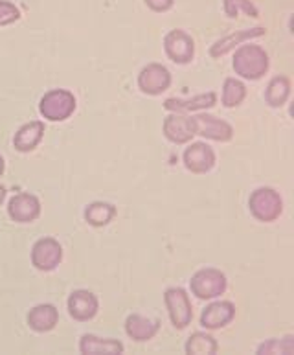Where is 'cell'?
I'll return each instance as SVG.
<instances>
[{"mask_svg":"<svg viewBox=\"0 0 294 355\" xmlns=\"http://www.w3.org/2000/svg\"><path fill=\"white\" fill-rule=\"evenodd\" d=\"M189 287L200 300H211L226 291V276L217 269H200L191 276Z\"/></svg>","mask_w":294,"mask_h":355,"instance_id":"obj_4","label":"cell"},{"mask_svg":"<svg viewBox=\"0 0 294 355\" xmlns=\"http://www.w3.org/2000/svg\"><path fill=\"white\" fill-rule=\"evenodd\" d=\"M291 96V81L285 76H276L267 87L265 100L270 107H282Z\"/></svg>","mask_w":294,"mask_h":355,"instance_id":"obj_21","label":"cell"},{"mask_svg":"<svg viewBox=\"0 0 294 355\" xmlns=\"http://www.w3.org/2000/svg\"><path fill=\"white\" fill-rule=\"evenodd\" d=\"M79 350L85 355H120L123 354V345L114 339H100L96 335H83L79 343Z\"/></svg>","mask_w":294,"mask_h":355,"instance_id":"obj_19","label":"cell"},{"mask_svg":"<svg viewBox=\"0 0 294 355\" xmlns=\"http://www.w3.org/2000/svg\"><path fill=\"white\" fill-rule=\"evenodd\" d=\"M6 196H8V191H6L4 186H0V205H2V202H4Z\"/></svg>","mask_w":294,"mask_h":355,"instance_id":"obj_29","label":"cell"},{"mask_svg":"<svg viewBox=\"0 0 294 355\" xmlns=\"http://www.w3.org/2000/svg\"><path fill=\"white\" fill-rule=\"evenodd\" d=\"M250 212L257 221L270 223L279 218V214L284 210V201L276 190L273 188H259L250 196Z\"/></svg>","mask_w":294,"mask_h":355,"instance_id":"obj_3","label":"cell"},{"mask_svg":"<svg viewBox=\"0 0 294 355\" xmlns=\"http://www.w3.org/2000/svg\"><path fill=\"white\" fill-rule=\"evenodd\" d=\"M164 300H166L169 318H171L175 328H186L193 318V309H191V302H189V297L186 295V291L180 289V287H171L164 295Z\"/></svg>","mask_w":294,"mask_h":355,"instance_id":"obj_5","label":"cell"},{"mask_svg":"<svg viewBox=\"0 0 294 355\" xmlns=\"http://www.w3.org/2000/svg\"><path fill=\"white\" fill-rule=\"evenodd\" d=\"M234 70L245 80H259L268 70V53L257 44H243L234 53Z\"/></svg>","mask_w":294,"mask_h":355,"instance_id":"obj_1","label":"cell"},{"mask_svg":"<svg viewBox=\"0 0 294 355\" xmlns=\"http://www.w3.org/2000/svg\"><path fill=\"white\" fill-rule=\"evenodd\" d=\"M164 50L173 63L186 64L193 59L195 44L193 39L189 37L184 30H171L164 37Z\"/></svg>","mask_w":294,"mask_h":355,"instance_id":"obj_7","label":"cell"},{"mask_svg":"<svg viewBox=\"0 0 294 355\" xmlns=\"http://www.w3.org/2000/svg\"><path fill=\"white\" fill-rule=\"evenodd\" d=\"M247 96V87L236 78H228L223 87V105L225 107H237L245 100Z\"/></svg>","mask_w":294,"mask_h":355,"instance_id":"obj_24","label":"cell"},{"mask_svg":"<svg viewBox=\"0 0 294 355\" xmlns=\"http://www.w3.org/2000/svg\"><path fill=\"white\" fill-rule=\"evenodd\" d=\"M42 137H44V123L41 120H33V122H28L19 128L13 137V146L21 153H30L41 144Z\"/></svg>","mask_w":294,"mask_h":355,"instance_id":"obj_15","label":"cell"},{"mask_svg":"<svg viewBox=\"0 0 294 355\" xmlns=\"http://www.w3.org/2000/svg\"><path fill=\"white\" fill-rule=\"evenodd\" d=\"M116 216V208L109 202H92L85 208V219L92 227H103L107 223L112 221Z\"/></svg>","mask_w":294,"mask_h":355,"instance_id":"obj_22","label":"cell"},{"mask_svg":"<svg viewBox=\"0 0 294 355\" xmlns=\"http://www.w3.org/2000/svg\"><path fill=\"white\" fill-rule=\"evenodd\" d=\"M184 164L191 173H206L216 164V153L208 144L195 142L184 151Z\"/></svg>","mask_w":294,"mask_h":355,"instance_id":"obj_11","label":"cell"},{"mask_svg":"<svg viewBox=\"0 0 294 355\" xmlns=\"http://www.w3.org/2000/svg\"><path fill=\"white\" fill-rule=\"evenodd\" d=\"M21 19V11L13 2H8V0H0V28L10 26L13 22H17Z\"/></svg>","mask_w":294,"mask_h":355,"instance_id":"obj_27","label":"cell"},{"mask_svg":"<svg viewBox=\"0 0 294 355\" xmlns=\"http://www.w3.org/2000/svg\"><path fill=\"white\" fill-rule=\"evenodd\" d=\"M63 260V249L58 239L41 238L32 249V263L39 270H53Z\"/></svg>","mask_w":294,"mask_h":355,"instance_id":"obj_6","label":"cell"},{"mask_svg":"<svg viewBox=\"0 0 294 355\" xmlns=\"http://www.w3.org/2000/svg\"><path fill=\"white\" fill-rule=\"evenodd\" d=\"M160 329V322L153 318L142 317V315H131L126 320V331L131 339L144 343V340L153 339Z\"/></svg>","mask_w":294,"mask_h":355,"instance_id":"obj_20","label":"cell"},{"mask_svg":"<svg viewBox=\"0 0 294 355\" xmlns=\"http://www.w3.org/2000/svg\"><path fill=\"white\" fill-rule=\"evenodd\" d=\"M98 298L96 295H92L90 291H85V289H78L74 291L69 298V313L70 317L79 320V322H85V320H90V318L96 317L98 313Z\"/></svg>","mask_w":294,"mask_h":355,"instance_id":"obj_13","label":"cell"},{"mask_svg":"<svg viewBox=\"0 0 294 355\" xmlns=\"http://www.w3.org/2000/svg\"><path fill=\"white\" fill-rule=\"evenodd\" d=\"M164 135L169 142L188 144L195 137V120L184 114H169L164 120Z\"/></svg>","mask_w":294,"mask_h":355,"instance_id":"obj_12","label":"cell"},{"mask_svg":"<svg viewBox=\"0 0 294 355\" xmlns=\"http://www.w3.org/2000/svg\"><path fill=\"white\" fill-rule=\"evenodd\" d=\"M173 2L175 0H146V4L149 6L153 11H158V13L171 10Z\"/></svg>","mask_w":294,"mask_h":355,"instance_id":"obj_28","label":"cell"},{"mask_svg":"<svg viewBox=\"0 0 294 355\" xmlns=\"http://www.w3.org/2000/svg\"><path fill=\"white\" fill-rule=\"evenodd\" d=\"M4 168H6L4 159H2V155H0V177H2V173H4Z\"/></svg>","mask_w":294,"mask_h":355,"instance_id":"obj_30","label":"cell"},{"mask_svg":"<svg viewBox=\"0 0 294 355\" xmlns=\"http://www.w3.org/2000/svg\"><path fill=\"white\" fill-rule=\"evenodd\" d=\"M195 120V135L216 140V142H228L234 137V129L228 122L211 116V114H197Z\"/></svg>","mask_w":294,"mask_h":355,"instance_id":"obj_10","label":"cell"},{"mask_svg":"<svg viewBox=\"0 0 294 355\" xmlns=\"http://www.w3.org/2000/svg\"><path fill=\"white\" fill-rule=\"evenodd\" d=\"M217 103L216 92H206L191 98V100H177V98H169L164 101V109L171 112H191V111H202V109H211Z\"/></svg>","mask_w":294,"mask_h":355,"instance_id":"obj_18","label":"cell"},{"mask_svg":"<svg viewBox=\"0 0 294 355\" xmlns=\"http://www.w3.org/2000/svg\"><path fill=\"white\" fill-rule=\"evenodd\" d=\"M59 322V311L52 304H39L28 313V326L37 334H46Z\"/></svg>","mask_w":294,"mask_h":355,"instance_id":"obj_17","label":"cell"},{"mask_svg":"<svg viewBox=\"0 0 294 355\" xmlns=\"http://www.w3.org/2000/svg\"><path fill=\"white\" fill-rule=\"evenodd\" d=\"M294 352V343L293 337H285L284 340H268L263 343L257 348V354H287L291 355Z\"/></svg>","mask_w":294,"mask_h":355,"instance_id":"obj_26","label":"cell"},{"mask_svg":"<svg viewBox=\"0 0 294 355\" xmlns=\"http://www.w3.org/2000/svg\"><path fill=\"white\" fill-rule=\"evenodd\" d=\"M8 216L15 223H32L41 216V201L33 193L22 191L8 202Z\"/></svg>","mask_w":294,"mask_h":355,"instance_id":"obj_8","label":"cell"},{"mask_svg":"<svg viewBox=\"0 0 294 355\" xmlns=\"http://www.w3.org/2000/svg\"><path fill=\"white\" fill-rule=\"evenodd\" d=\"M76 111V98L70 90L53 89L41 98L39 112L50 122H64Z\"/></svg>","mask_w":294,"mask_h":355,"instance_id":"obj_2","label":"cell"},{"mask_svg":"<svg viewBox=\"0 0 294 355\" xmlns=\"http://www.w3.org/2000/svg\"><path fill=\"white\" fill-rule=\"evenodd\" d=\"M169 85H171V74L166 67L158 63L147 64L138 76V87L149 96L162 94L164 90L169 89Z\"/></svg>","mask_w":294,"mask_h":355,"instance_id":"obj_9","label":"cell"},{"mask_svg":"<svg viewBox=\"0 0 294 355\" xmlns=\"http://www.w3.org/2000/svg\"><path fill=\"white\" fill-rule=\"evenodd\" d=\"M265 33H267V30L261 26L250 28V30H239V32L230 33V35H226V37L219 39V41H217V43L210 48V55L211 58H223L225 53H228L236 46L243 44L245 41H248V39L263 37Z\"/></svg>","mask_w":294,"mask_h":355,"instance_id":"obj_16","label":"cell"},{"mask_svg":"<svg viewBox=\"0 0 294 355\" xmlns=\"http://www.w3.org/2000/svg\"><path fill=\"white\" fill-rule=\"evenodd\" d=\"M217 352V343L206 334H193L186 343V354L189 355H211Z\"/></svg>","mask_w":294,"mask_h":355,"instance_id":"obj_23","label":"cell"},{"mask_svg":"<svg viewBox=\"0 0 294 355\" xmlns=\"http://www.w3.org/2000/svg\"><path fill=\"white\" fill-rule=\"evenodd\" d=\"M236 317V308L232 302H214L202 311L200 315V324L208 329L225 328L226 324L232 322V318Z\"/></svg>","mask_w":294,"mask_h":355,"instance_id":"obj_14","label":"cell"},{"mask_svg":"<svg viewBox=\"0 0 294 355\" xmlns=\"http://www.w3.org/2000/svg\"><path fill=\"white\" fill-rule=\"evenodd\" d=\"M223 6H225L226 15L232 17V19H236L241 11L245 15L252 17V19L259 15V11L252 4V0H223Z\"/></svg>","mask_w":294,"mask_h":355,"instance_id":"obj_25","label":"cell"}]
</instances>
